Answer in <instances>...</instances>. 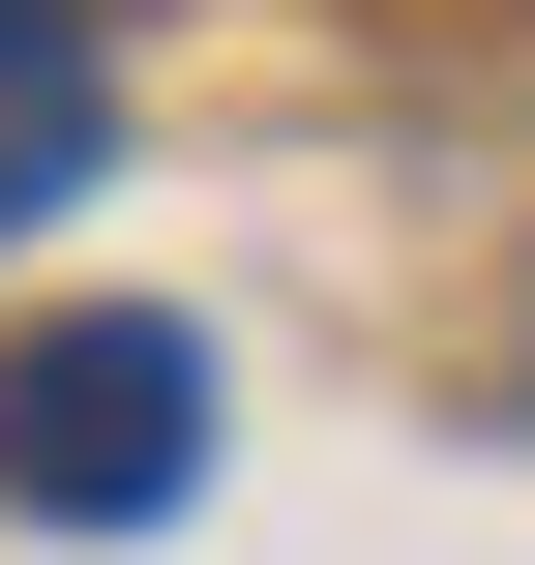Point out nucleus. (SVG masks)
<instances>
[{"label": "nucleus", "mask_w": 535, "mask_h": 565, "mask_svg": "<svg viewBox=\"0 0 535 565\" xmlns=\"http://www.w3.org/2000/svg\"><path fill=\"white\" fill-rule=\"evenodd\" d=\"M179 477H208V358H179V328H30V358H0V507L149 536Z\"/></svg>", "instance_id": "1"}, {"label": "nucleus", "mask_w": 535, "mask_h": 565, "mask_svg": "<svg viewBox=\"0 0 535 565\" xmlns=\"http://www.w3.org/2000/svg\"><path fill=\"white\" fill-rule=\"evenodd\" d=\"M89 119H119L89 0H0V209H60V179H89Z\"/></svg>", "instance_id": "2"}]
</instances>
